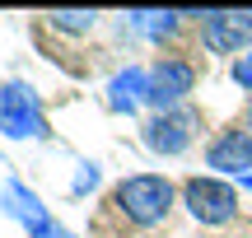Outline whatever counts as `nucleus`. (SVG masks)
<instances>
[{
    "label": "nucleus",
    "mask_w": 252,
    "mask_h": 238,
    "mask_svg": "<svg viewBox=\"0 0 252 238\" xmlns=\"http://www.w3.org/2000/svg\"><path fill=\"white\" fill-rule=\"evenodd\" d=\"M112 206H117L135 229H154V224L173 210V182H168V178H159V173L122 178L117 192H112Z\"/></svg>",
    "instance_id": "1"
},
{
    "label": "nucleus",
    "mask_w": 252,
    "mask_h": 238,
    "mask_svg": "<svg viewBox=\"0 0 252 238\" xmlns=\"http://www.w3.org/2000/svg\"><path fill=\"white\" fill-rule=\"evenodd\" d=\"M0 131H5L9 140H37V136H47L37 93L28 89V84H19V80L0 84Z\"/></svg>",
    "instance_id": "2"
},
{
    "label": "nucleus",
    "mask_w": 252,
    "mask_h": 238,
    "mask_svg": "<svg viewBox=\"0 0 252 238\" xmlns=\"http://www.w3.org/2000/svg\"><path fill=\"white\" fill-rule=\"evenodd\" d=\"M182 206H187L191 220H201V224H224V220H234V210H238V192L229 182H220V178H191V182L182 187Z\"/></svg>",
    "instance_id": "3"
},
{
    "label": "nucleus",
    "mask_w": 252,
    "mask_h": 238,
    "mask_svg": "<svg viewBox=\"0 0 252 238\" xmlns=\"http://www.w3.org/2000/svg\"><path fill=\"white\" fill-rule=\"evenodd\" d=\"M196 89V70H191L187 61H173V56H163V61L150 65V108L154 112H173L187 93Z\"/></svg>",
    "instance_id": "4"
},
{
    "label": "nucleus",
    "mask_w": 252,
    "mask_h": 238,
    "mask_svg": "<svg viewBox=\"0 0 252 238\" xmlns=\"http://www.w3.org/2000/svg\"><path fill=\"white\" fill-rule=\"evenodd\" d=\"M201 19V42L210 52H238L252 42V9H206Z\"/></svg>",
    "instance_id": "5"
},
{
    "label": "nucleus",
    "mask_w": 252,
    "mask_h": 238,
    "mask_svg": "<svg viewBox=\"0 0 252 238\" xmlns=\"http://www.w3.org/2000/svg\"><path fill=\"white\" fill-rule=\"evenodd\" d=\"M191 131H196V112L173 108V112H154L145 121V145L154 154H182L191 145Z\"/></svg>",
    "instance_id": "6"
},
{
    "label": "nucleus",
    "mask_w": 252,
    "mask_h": 238,
    "mask_svg": "<svg viewBox=\"0 0 252 238\" xmlns=\"http://www.w3.org/2000/svg\"><path fill=\"white\" fill-rule=\"evenodd\" d=\"M0 206H5L9 220H19V224L28 229V238L52 229V210H47V206L37 201V196L28 192L24 182H5V187H0Z\"/></svg>",
    "instance_id": "7"
},
{
    "label": "nucleus",
    "mask_w": 252,
    "mask_h": 238,
    "mask_svg": "<svg viewBox=\"0 0 252 238\" xmlns=\"http://www.w3.org/2000/svg\"><path fill=\"white\" fill-rule=\"evenodd\" d=\"M206 164L220 168V173L252 178V136H248V131H224V136H215L210 149H206Z\"/></svg>",
    "instance_id": "8"
},
{
    "label": "nucleus",
    "mask_w": 252,
    "mask_h": 238,
    "mask_svg": "<svg viewBox=\"0 0 252 238\" xmlns=\"http://www.w3.org/2000/svg\"><path fill=\"white\" fill-rule=\"evenodd\" d=\"M150 98V70H140V65H126V70L112 75V84H108V103L117 112H126L131 117L140 103Z\"/></svg>",
    "instance_id": "9"
},
{
    "label": "nucleus",
    "mask_w": 252,
    "mask_h": 238,
    "mask_svg": "<svg viewBox=\"0 0 252 238\" xmlns=\"http://www.w3.org/2000/svg\"><path fill=\"white\" fill-rule=\"evenodd\" d=\"M126 24H131L135 33H145V37H168L173 28H178V14H173V9H131Z\"/></svg>",
    "instance_id": "10"
},
{
    "label": "nucleus",
    "mask_w": 252,
    "mask_h": 238,
    "mask_svg": "<svg viewBox=\"0 0 252 238\" xmlns=\"http://www.w3.org/2000/svg\"><path fill=\"white\" fill-rule=\"evenodd\" d=\"M47 19H52V28H61V33H89L98 14H94V9H52Z\"/></svg>",
    "instance_id": "11"
},
{
    "label": "nucleus",
    "mask_w": 252,
    "mask_h": 238,
    "mask_svg": "<svg viewBox=\"0 0 252 238\" xmlns=\"http://www.w3.org/2000/svg\"><path fill=\"white\" fill-rule=\"evenodd\" d=\"M234 84H238V89H248V93H252V52H248V56H238V61H234Z\"/></svg>",
    "instance_id": "12"
},
{
    "label": "nucleus",
    "mask_w": 252,
    "mask_h": 238,
    "mask_svg": "<svg viewBox=\"0 0 252 238\" xmlns=\"http://www.w3.org/2000/svg\"><path fill=\"white\" fill-rule=\"evenodd\" d=\"M98 182V164H80V178H75V196L89 192V187Z\"/></svg>",
    "instance_id": "13"
},
{
    "label": "nucleus",
    "mask_w": 252,
    "mask_h": 238,
    "mask_svg": "<svg viewBox=\"0 0 252 238\" xmlns=\"http://www.w3.org/2000/svg\"><path fill=\"white\" fill-rule=\"evenodd\" d=\"M33 238H70V234H65V229H56V224H52L47 234H33Z\"/></svg>",
    "instance_id": "14"
},
{
    "label": "nucleus",
    "mask_w": 252,
    "mask_h": 238,
    "mask_svg": "<svg viewBox=\"0 0 252 238\" xmlns=\"http://www.w3.org/2000/svg\"><path fill=\"white\" fill-rule=\"evenodd\" d=\"M248 136H252V103H248Z\"/></svg>",
    "instance_id": "15"
},
{
    "label": "nucleus",
    "mask_w": 252,
    "mask_h": 238,
    "mask_svg": "<svg viewBox=\"0 0 252 238\" xmlns=\"http://www.w3.org/2000/svg\"><path fill=\"white\" fill-rule=\"evenodd\" d=\"M243 187H248V192H252V178H243Z\"/></svg>",
    "instance_id": "16"
}]
</instances>
